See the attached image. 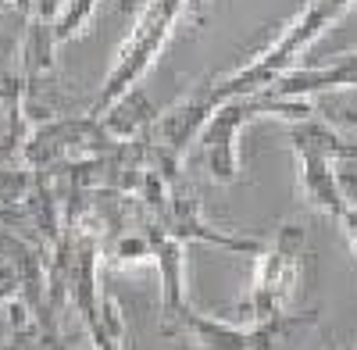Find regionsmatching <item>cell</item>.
Here are the masks:
<instances>
[{
    "instance_id": "2",
    "label": "cell",
    "mask_w": 357,
    "mask_h": 350,
    "mask_svg": "<svg viewBox=\"0 0 357 350\" xmlns=\"http://www.w3.org/2000/svg\"><path fill=\"white\" fill-rule=\"evenodd\" d=\"M183 22V0H146L132 33L126 36L122 50H118L114 65L104 79V90L97 93L93 107H89L86 114H93V119H100V114L122 97L129 93L132 86H139V79L151 72V65L161 57V50L168 47L175 25Z\"/></svg>"
},
{
    "instance_id": "17",
    "label": "cell",
    "mask_w": 357,
    "mask_h": 350,
    "mask_svg": "<svg viewBox=\"0 0 357 350\" xmlns=\"http://www.w3.org/2000/svg\"><path fill=\"white\" fill-rule=\"evenodd\" d=\"M354 343H357V340H354Z\"/></svg>"
},
{
    "instance_id": "15",
    "label": "cell",
    "mask_w": 357,
    "mask_h": 350,
    "mask_svg": "<svg viewBox=\"0 0 357 350\" xmlns=\"http://www.w3.org/2000/svg\"><path fill=\"white\" fill-rule=\"evenodd\" d=\"M336 114H340V119H343V122H347V125L357 132V114H354V111H336Z\"/></svg>"
},
{
    "instance_id": "14",
    "label": "cell",
    "mask_w": 357,
    "mask_h": 350,
    "mask_svg": "<svg viewBox=\"0 0 357 350\" xmlns=\"http://www.w3.org/2000/svg\"><path fill=\"white\" fill-rule=\"evenodd\" d=\"M4 4L15 8L22 18H33V15H36V0H4Z\"/></svg>"
},
{
    "instance_id": "9",
    "label": "cell",
    "mask_w": 357,
    "mask_h": 350,
    "mask_svg": "<svg viewBox=\"0 0 357 350\" xmlns=\"http://www.w3.org/2000/svg\"><path fill=\"white\" fill-rule=\"evenodd\" d=\"M54 54H57V36H54V18H43V15H33L25 18V33H22V79L25 86L33 90L40 79H47L54 72Z\"/></svg>"
},
{
    "instance_id": "6",
    "label": "cell",
    "mask_w": 357,
    "mask_h": 350,
    "mask_svg": "<svg viewBox=\"0 0 357 350\" xmlns=\"http://www.w3.org/2000/svg\"><path fill=\"white\" fill-rule=\"evenodd\" d=\"M154 236V265L161 279V326L165 333L183 329V314L193 307L186 297V243L175 240L161 225H146Z\"/></svg>"
},
{
    "instance_id": "7",
    "label": "cell",
    "mask_w": 357,
    "mask_h": 350,
    "mask_svg": "<svg viewBox=\"0 0 357 350\" xmlns=\"http://www.w3.org/2000/svg\"><path fill=\"white\" fill-rule=\"evenodd\" d=\"M296 168H301V197L311 204L314 211L329 215V218H343V211L350 208L340 179H336V165L329 154H318V151H301L296 154Z\"/></svg>"
},
{
    "instance_id": "3",
    "label": "cell",
    "mask_w": 357,
    "mask_h": 350,
    "mask_svg": "<svg viewBox=\"0 0 357 350\" xmlns=\"http://www.w3.org/2000/svg\"><path fill=\"white\" fill-rule=\"evenodd\" d=\"M304 240H307L304 225L286 222L275 232V240L264 243V250L257 254V265H254L250 294L240 304L247 322H268V318H275L289 307V300L296 297V286H301Z\"/></svg>"
},
{
    "instance_id": "10",
    "label": "cell",
    "mask_w": 357,
    "mask_h": 350,
    "mask_svg": "<svg viewBox=\"0 0 357 350\" xmlns=\"http://www.w3.org/2000/svg\"><path fill=\"white\" fill-rule=\"evenodd\" d=\"M158 114H161V111L154 107L151 97H146L143 86H132L129 93H122V97H118V100L100 114V122H104V129H107L114 139H136V136H143L146 129L154 125Z\"/></svg>"
},
{
    "instance_id": "5",
    "label": "cell",
    "mask_w": 357,
    "mask_h": 350,
    "mask_svg": "<svg viewBox=\"0 0 357 350\" xmlns=\"http://www.w3.org/2000/svg\"><path fill=\"white\" fill-rule=\"evenodd\" d=\"M158 225L183 243H215V247H225L236 254H254V257L264 250V240H257V236H236V232H225V229H215L211 222H204L200 204L190 193L186 197L172 193L158 215Z\"/></svg>"
},
{
    "instance_id": "16",
    "label": "cell",
    "mask_w": 357,
    "mask_h": 350,
    "mask_svg": "<svg viewBox=\"0 0 357 350\" xmlns=\"http://www.w3.org/2000/svg\"><path fill=\"white\" fill-rule=\"evenodd\" d=\"M354 350H357V347H354Z\"/></svg>"
},
{
    "instance_id": "13",
    "label": "cell",
    "mask_w": 357,
    "mask_h": 350,
    "mask_svg": "<svg viewBox=\"0 0 357 350\" xmlns=\"http://www.w3.org/2000/svg\"><path fill=\"white\" fill-rule=\"evenodd\" d=\"M340 225H343V236H347V243H350V250L357 257V208H347L343 218H340Z\"/></svg>"
},
{
    "instance_id": "11",
    "label": "cell",
    "mask_w": 357,
    "mask_h": 350,
    "mask_svg": "<svg viewBox=\"0 0 357 350\" xmlns=\"http://www.w3.org/2000/svg\"><path fill=\"white\" fill-rule=\"evenodd\" d=\"M107 261L114 268H136V265L154 261V236H151V229L118 232V236L107 243Z\"/></svg>"
},
{
    "instance_id": "4",
    "label": "cell",
    "mask_w": 357,
    "mask_h": 350,
    "mask_svg": "<svg viewBox=\"0 0 357 350\" xmlns=\"http://www.w3.org/2000/svg\"><path fill=\"white\" fill-rule=\"evenodd\" d=\"M279 114H282V100L268 90L247 93V97H229L200 129L207 175L222 186H232L240 179V132L254 119H279Z\"/></svg>"
},
{
    "instance_id": "12",
    "label": "cell",
    "mask_w": 357,
    "mask_h": 350,
    "mask_svg": "<svg viewBox=\"0 0 357 350\" xmlns=\"http://www.w3.org/2000/svg\"><path fill=\"white\" fill-rule=\"evenodd\" d=\"M97 8H100V0H65L61 11L54 15V36H57V43H68V40L82 36V29L93 22Z\"/></svg>"
},
{
    "instance_id": "1",
    "label": "cell",
    "mask_w": 357,
    "mask_h": 350,
    "mask_svg": "<svg viewBox=\"0 0 357 350\" xmlns=\"http://www.w3.org/2000/svg\"><path fill=\"white\" fill-rule=\"evenodd\" d=\"M357 8V0H307V8L296 15L272 47H264L257 57H250L247 65H240L229 75L207 79L211 93L218 104H225L229 97H247V93H264L279 75H286L289 68L301 65V57L329 33V29Z\"/></svg>"
},
{
    "instance_id": "8",
    "label": "cell",
    "mask_w": 357,
    "mask_h": 350,
    "mask_svg": "<svg viewBox=\"0 0 357 350\" xmlns=\"http://www.w3.org/2000/svg\"><path fill=\"white\" fill-rule=\"evenodd\" d=\"M29 86L22 79V72H0V165L4 161H22V147L33 125H29Z\"/></svg>"
}]
</instances>
